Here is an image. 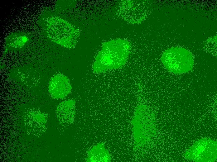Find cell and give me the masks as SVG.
I'll list each match as a JSON object with an SVG mask.
<instances>
[{"label":"cell","instance_id":"obj_10","mask_svg":"<svg viewBox=\"0 0 217 162\" xmlns=\"http://www.w3.org/2000/svg\"><path fill=\"white\" fill-rule=\"evenodd\" d=\"M10 41L9 45L15 48H21L24 45L26 42L24 38L21 36H15L12 38Z\"/></svg>","mask_w":217,"mask_h":162},{"label":"cell","instance_id":"obj_5","mask_svg":"<svg viewBox=\"0 0 217 162\" xmlns=\"http://www.w3.org/2000/svg\"><path fill=\"white\" fill-rule=\"evenodd\" d=\"M147 6L143 1H123L119 5L117 12L125 21L132 24H137L146 18L147 14Z\"/></svg>","mask_w":217,"mask_h":162},{"label":"cell","instance_id":"obj_3","mask_svg":"<svg viewBox=\"0 0 217 162\" xmlns=\"http://www.w3.org/2000/svg\"><path fill=\"white\" fill-rule=\"evenodd\" d=\"M161 60L166 69L175 74L188 72L193 69L194 65L192 54L183 47L169 48L163 53Z\"/></svg>","mask_w":217,"mask_h":162},{"label":"cell","instance_id":"obj_6","mask_svg":"<svg viewBox=\"0 0 217 162\" xmlns=\"http://www.w3.org/2000/svg\"><path fill=\"white\" fill-rule=\"evenodd\" d=\"M49 115L38 109L28 110L23 115L24 124L30 134L36 136H41L46 130Z\"/></svg>","mask_w":217,"mask_h":162},{"label":"cell","instance_id":"obj_7","mask_svg":"<svg viewBox=\"0 0 217 162\" xmlns=\"http://www.w3.org/2000/svg\"><path fill=\"white\" fill-rule=\"evenodd\" d=\"M48 88L51 98L63 99L71 93L72 87L66 76L61 73H57L51 78Z\"/></svg>","mask_w":217,"mask_h":162},{"label":"cell","instance_id":"obj_9","mask_svg":"<svg viewBox=\"0 0 217 162\" xmlns=\"http://www.w3.org/2000/svg\"><path fill=\"white\" fill-rule=\"evenodd\" d=\"M87 162H107L110 161V157L104 145L98 143L93 146L88 152Z\"/></svg>","mask_w":217,"mask_h":162},{"label":"cell","instance_id":"obj_8","mask_svg":"<svg viewBox=\"0 0 217 162\" xmlns=\"http://www.w3.org/2000/svg\"><path fill=\"white\" fill-rule=\"evenodd\" d=\"M75 104L76 100L73 99L62 102L58 105L56 114L61 125H68L73 122L76 113Z\"/></svg>","mask_w":217,"mask_h":162},{"label":"cell","instance_id":"obj_4","mask_svg":"<svg viewBox=\"0 0 217 162\" xmlns=\"http://www.w3.org/2000/svg\"><path fill=\"white\" fill-rule=\"evenodd\" d=\"M186 159L196 162H213L217 158L216 142L209 139H202L196 142L186 152Z\"/></svg>","mask_w":217,"mask_h":162},{"label":"cell","instance_id":"obj_1","mask_svg":"<svg viewBox=\"0 0 217 162\" xmlns=\"http://www.w3.org/2000/svg\"><path fill=\"white\" fill-rule=\"evenodd\" d=\"M131 45L128 41L116 39L104 42L95 56L92 65L94 73H101L122 67L130 54Z\"/></svg>","mask_w":217,"mask_h":162},{"label":"cell","instance_id":"obj_2","mask_svg":"<svg viewBox=\"0 0 217 162\" xmlns=\"http://www.w3.org/2000/svg\"><path fill=\"white\" fill-rule=\"evenodd\" d=\"M46 34L54 42L71 49L76 46L80 35V30L67 21L56 16L46 20Z\"/></svg>","mask_w":217,"mask_h":162}]
</instances>
